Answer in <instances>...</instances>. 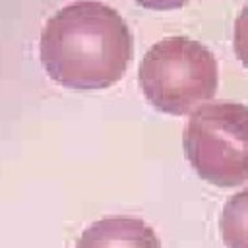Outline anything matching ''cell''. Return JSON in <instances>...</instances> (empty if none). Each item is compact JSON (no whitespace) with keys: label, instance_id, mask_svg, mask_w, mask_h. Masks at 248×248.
<instances>
[{"label":"cell","instance_id":"6da1fadb","mask_svg":"<svg viewBox=\"0 0 248 248\" xmlns=\"http://www.w3.org/2000/svg\"><path fill=\"white\" fill-rule=\"evenodd\" d=\"M39 52L56 83L81 91L107 89L122 79L134 56V39L114 8L78 0L45 23Z\"/></svg>","mask_w":248,"mask_h":248},{"label":"cell","instance_id":"7a4b0ae2","mask_svg":"<svg viewBox=\"0 0 248 248\" xmlns=\"http://www.w3.org/2000/svg\"><path fill=\"white\" fill-rule=\"evenodd\" d=\"M138 81L151 107L182 116L215 95L219 68L213 52L202 43L169 37L143 54Z\"/></svg>","mask_w":248,"mask_h":248},{"label":"cell","instance_id":"3957f363","mask_svg":"<svg viewBox=\"0 0 248 248\" xmlns=\"http://www.w3.org/2000/svg\"><path fill=\"white\" fill-rule=\"evenodd\" d=\"M184 153L200 178L232 188L248 180V107L215 101L198 107L182 136Z\"/></svg>","mask_w":248,"mask_h":248},{"label":"cell","instance_id":"277c9868","mask_svg":"<svg viewBox=\"0 0 248 248\" xmlns=\"http://www.w3.org/2000/svg\"><path fill=\"white\" fill-rule=\"evenodd\" d=\"M76 248H161V240L145 221L112 215L89 225Z\"/></svg>","mask_w":248,"mask_h":248},{"label":"cell","instance_id":"5b68a950","mask_svg":"<svg viewBox=\"0 0 248 248\" xmlns=\"http://www.w3.org/2000/svg\"><path fill=\"white\" fill-rule=\"evenodd\" d=\"M219 227L227 248H248V188L225 202Z\"/></svg>","mask_w":248,"mask_h":248},{"label":"cell","instance_id":"8992f818","mask_svg":"<svg viewBox=\"0 0 248 248\" xmlns=\"http://www.w3.org/2000/svg\"><path fill=\"white\" fill-rule=\"evenodd\" d=\"M232 46H234V54L240 60V64L248 68V2L236 16Z\"/></svg>","mask_w":248,"mask_h":248},{"label":"cell","instance_id":"52a82bcc","mask_svg":"<svg viewBox=\"0 0 248 248\" xmlns=\"http://www.w3.org/2000/svg\"><path fill=\"white\" fill-rule=\"evenodd\" d=\"M136 4H140L141 8H147V10H159V12H165V10H176V8H182L184 4H188L190 0H134Z\"/></svg>","mask_w":248,"mask_h":248}]
</instances>
